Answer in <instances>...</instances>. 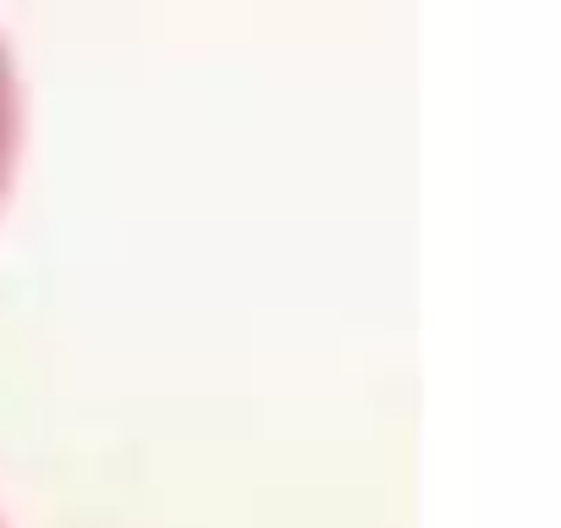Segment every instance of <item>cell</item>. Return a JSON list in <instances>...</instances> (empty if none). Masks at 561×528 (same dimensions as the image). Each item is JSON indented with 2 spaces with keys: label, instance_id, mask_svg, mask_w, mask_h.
I'll use <instances>...</instances> for the list:
<instances>
[{
  "label": "cell",
  "instance_id": "6da1fadb",
  "mask_svg": "<svg viewBox=\"0 0 561 528\" xmlns=\"http://www.w3.org/2000/svg\"><path fill=\"white\" fill-rule=\"evenodd\" d=\"M12 160H18V78L7 50H0V193L12 182Z\"/></svg>",
  "mask_w": 561,
  "mask_h": 528
}]
</instances>
